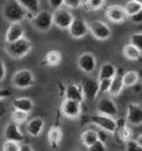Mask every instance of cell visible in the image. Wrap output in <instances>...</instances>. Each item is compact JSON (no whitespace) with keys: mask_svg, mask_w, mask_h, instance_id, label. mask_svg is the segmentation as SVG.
<instances>
[{"mask_svg":"<svg viewBox=\"0 0 142 151\" xmlns=\"http://www.w3.org/2000/svg\"><path fill=\"white\" fill-rule=\"evenodd\" d=\"M83 93H84V98L88 100H93L95 99L96 96L100 93V84H99V81L96 79H85L83 83Z\"/></svg>","mask_w":142,"mask_h":151,"instance_id":"obj_14","label":"cell"},{"mask_svg":"<svg viewBox=\"0 0 142 151\" xmlns=\"http://www.w3.org/2000/svg\"><path fill=\"white\" fill-rule=\"evenodd\" d=\"M122 53L130 61H137V60L141 58V53L142 52L140 51L138 48H136L133 45H131V43H127V45L123 46Z\"/></svg>","mask_w":142,"mask_h":151,"instance_id":"obj_26","label":"cell"},{"mask_svg":"<svg viewBox=\"0 0 142 151\" xmlns=\"http://www.w3.org/2000/svg\"><path fill=\"white\" fill-rule=\"evenodd\" d=\"M4 17L11 24H20L24 19H26L27 11L22 8L20 1H10L4 8Z\"/></svg>","mask_w":142,"mask_h":151,"instance_id":"obj_1","label":"cell"},{"mask_svg":"<svg viewBox=\"0 0 142 151\" xmlns=\"http://www.w3.org/2000/svg\"><path fill=\"white\" fill-rule=\"evenodd\" d=\"M24 26L21 24H11L10 26L6 30V34H5V41L6 43H11V42H15L17 40H21L24 37Z\"/></svg>","mask_w":142,"mask_h":151,"instance_id":"obj_17","label":"cell"},{"mask_svg":"<svg viewBox=\"0 0 142 151\" xmlns=\"http://www.w3.org/2000/svg\"><path fill=\"white\" fill-rule=\"evenodd\" d=\"M126 151H142V147L137 144L136 140H130L126 142Z\"/></svg>","mask_w":142,"mask_h":151,"instance_id":"obj_35","label":"cell"},{"mask_svg":"<svg viewBox=\"0 0 142 151\" xmlns=\"http://www.w3.org/2000/svg\"><path fill=\"white\" fill-rule=\"evenodd\" d=\"M43 128H45V120H43L42 118H34V119H31V120L27 123V125H26L27 133L31 136H34V137L40 136L41 133H42V130H43Z\"/></svg>","mask_w":142,"mask_h":151,"instance_id":"obj_19","label":"cell"},{"mask_svg":"<svg viewBox=\"0 0 142 151\" xmlns=\"http://www.w3.org/2000/svg\"><path fill=\"white\" fill-rule=\"evenodd\" d=\"M123 9H125L127 16L131 17L142 10V4H141L140 0H130V1H127L125 4Z\"/></svg>","mask_w":142,"mask_h":151,"instance_id":"obj_28","label":"cell"},{"mask_svg":"<svg viewBox=\"0 0 142 151\" xmlns=\"http://www.w3.org/2000/svg\"><path fill=\"white\" fill-rule=\"evenodd\" d=\"M31 47H32V45H31L30 40H27L26 37H22L21 40H17L11 43H6L5 50H6V53H8L10 57L22 58L31 51Z\"/></svg>","mask_w":142,"mask_h":151,"instance_id":"obj_2","label":"cell"},{"mask_svg":"<svg viewBox=\"0 0 142 151\" xmlns=\"http://www.w3.org/2000/svg\"><path fill=\"white\" fill-rule=\"evenodd\" d=\"M127 122L125 119H119L116 120V131H115V135L116 137L119 139L120 141H123V142H127L131 140V135H132V130L127 127Z\"/></svg>","mask_w":142,"mask_h":151,"instance_id":"obj_18","label":"cell"},{"mask_svg":"<svg viewBox=\"0 0 142 151\" xmlns=\"http://www.w3.org/2000/svg\"><path fill=\"white\" fill-rule=\"evenodd\" d=\"M105 14H106V17L109 20L114 24H121L128 17L125 9H123V6H120V5L109 6L106 11H105Z\"/></svg>","mask_w":142,"mask_h":151,"instance_id":"obj_12","label":"cell"},{"mask_svg":"<svg viewBox=\"0 0 142 151\" xmlns=\"http://www.w3.org/2000/svg\"><path fill=\"white\" fill-rule=\"evenodd\" d=\"M136 141H137V144H138V145L142 147V134L137 136V139H136Z\"/></svg>","mask_w":142,"mask_h":151,"instance_id":"obj_43","label":"cell"},{"mask_svg":"<svg viewBox=\"0 0 142 151\" xmlns=\"http://www.w3.org/2000/svg\"><path fill=\"white\" fill-rule=\"evenodd\" d=\"M89 151H106V145H105L104 141H98L96 144H94L91 147H89Z\"/></svg>","mask_w":142,"mask_h":151,"instance_id":"obj_37","label":"cell"},{"mask_svg":"<svg viewBox=\"0 0 142 151\" xmlns=\"http://www.w3.org/2000/svg\"><path fill=\"white\" fill-rule=\"evenodd\" d=\"M123 81H122V74H116L111 81V86L109 89V94L111 97H117L123 89Z\"/></svg>","mask_w":142,"mask_h":151,"instance_id":"obj_25","label":"cell"},{"mask_svg":"<svg viewBox=\"0 0 142 151\" xmlns=\"http://www.w3.org/2000/svg\"><path fill=\"white\" fill-rule=\"evenodd\" d=\"M20 151H34V149L31 147L30 145H27V144H24V145H21Z\"/></svg>","mask_w":142,"mask_h":151,"instance_id":"obj_42","label":"cell"},{"mask_svg":"<svg viewBox=\"0 0 142 151\" xmlns=\"http://www.w3.org/2000/svg\"><path fill=\"white\" fill-rule=\"evenodd\" d=\"M104 3V0H86V1H83V6L88 10H98L103 8Z\"/></svg>","mask_w":142,"mask_h":151,"instance_id":"obj_31","label":"cell"},{"mask_svg":"<svg viewBox=\"0 0 142 151\" xmlns=\"http://www.w3.org/2000/svg\"><path fill=\"white\" fill-rule=\"evenodd\" d=\"M62 114L69 119H77L82 113V103H78L76 100L66 99L62 104Z\"/></svg>","mask_w":142,"mask_h":151,"instance_id":"obj_10","label":"cell"},{"mask_svg":"<svg viewBox=\"0 0 142 151\" xmlns=\"http://www.w3.org/2000/svg\"><path fill=\"white\" fill-rule=\"evenodd\" d=\"M122 81L125 87H133L138 82V73L136 71H127L122 74Z\"/></svg>","mask_w":142,"mask_h":151,"instance_id":"obj_29","label":"cell"},{"mask_svg":"<svg viewBox=\"0 0 142 151\" xmlns=\"http://www.w3.org/2000/svg\"><path fill=\"white\" fill-rule=\"evenodd\" d=\"M88 25H89V32H91V35L94 36L95 39L100 40V41H105V40L110 39L111 30L105 22L95 20V21H91Z\"/></svg>","mask_w":142,"mask_h":151,"instance_id":"obj_6","label":"cell"},{"mask_svg":"<svg viewBox=\"0 0 142 151\" xmlns=\"http://www.w3.org/2000/svg\"><path fill=\"white\" fill-rule=\"evenodd\" d=\"M63 6L68 9H78L79 6H83L82 0H64Z\"/></svg>","mask_w":142,"mask_h":151,"instance_id":"obj_34","label":"cell"},{"mask_svg":"<svg viewBox=\"0 0 142 151\" xmlns=\"http://www.w3.org/2000/svg\"><path fill=\"white\" fill-rule=\"evenodd\" d=\"M32 25L40 31H48L49 29L52 27L53 25V17H52V14L48 12L47 10H43V11H40L37 14L34 20H32Z\"/></svg>","mask_w":142,"mask_h":151,"instance_id":"obj_7","label":"cell"},{"mask_svg":"<svg viewBox=\"0 0 142 151\" xmlns=\"http://www.w3.org/2000/svg\"><path fill=\"white\" fill-rule=\"evenodd\" d=\"M10 96V92L6 91V89H0V100H1L3 98H6Z\"/></svg>","mask_w":142,"mask_h":151,"instance_id":"obj_41","label":"cell"},{"mask_svg":"<svg viewBox=\"0 0 142 151\" xmlns=\"http://www.w3.org/2000/svg\"><path fill=\"white\" fill-rule=\"evenodd\" d=\"M90 122L96 125L98 128H100L101 130L106 131V133H111V134H115L116 131V120L114 118L108 116V115H104V114H94L90 116Z\"/></svg>","mask_w":142,"mask_h":151,"instance_id":"obj_4","label":"cell"},{"mask_svg":"<svg viewBox=\"0 0 142 151\" xmlns=\"http://www.w3.org/2000/svg\"><path fill=\"white\" fill-rule=\"evenodd\" d=\"M4 136L6 141H15V142H20L25 139V136L22 134V131L19 128V125L15 123H9L6 125L5 131H4Z\"/></svg>","mask_w":142,"mask_h":151,"instance_id":"obj_15","label":"cell"},{"mask_svg":"<svg viewBox=\"0 0 142 151\" xmlns=\"http://www.w3.org/2000/svg\"><path fill=\"white\" fill-rule=\"evenodd\" d=\"M66 99L68 100H76L78 103H82L84 99V93H83V87L78 83H71L68 84L64 92Z\"/></svg>","mask_w":142,"mask_h":151,"instance_id":"obj_16","label":"cell"},{"mask_svg":"<svg viewBox=\"0 0 142 151\" xmlns=\"http://www.w3.org/2000/svg\"><path fill=\"white\" fill-rule=\"evenodd\" d=\"M80 140H82L84 146H86L89 149L94 145V144H96L98 141H100V135H99V131H96L94 129H88L82 134Z\"/></svg>","mask_w":142,"mask_h":151,"instance_id":"obj_20","label":"cell"},{"mask_svg":"<svg viewBox=\"0 0 142 151\" xmlns=\"http://www.w3.org/2000/svg\"><path fill=\"white\" fill-rule=\"evenodd\" d=\"M78 67L85 73H93L96 68V58L90 52L82 53L78 57Z\"/></svg>","mask_w":142,"mask_h":151,"instance_id":"obj_9","label":"cell"},{"mask_svg":"<svg viewBox=\"0 0 142 151\" xmlns=\"http://www.w3.org/2000/svg\"><path fill=\"white\" fill-rule=\"evenodd\" d=\"M68 31H69V35L73 39H82V37L89 34V25L83 19L76 17Z\"/></svg>","mask_w":142,"mask_h":151,"instance_id":"obj_8","label":"cell"},{"mask_svg":"<svg viewBox=\"0 0 142 151\" xmlns=\"http://www.w3.org/2000/svg\"><path fill=\"white\" fill-rule=\"evenodd\" d=\"M126 122L131 125L142 124V106L136 103H130L126 110Z\"/></svg>","mask_w":142,"mask_h":151,"instance_id":"obj_13","label":"cell"},{"mask_svg":"<svg viewBox=\"0 0 142 151\" xmlns=\"http://www.w3.org/2000/svg\"><path fill=\"white\" fill-rule=\"evenodd\" d=\"M21 145L15 141H5L3 145V151H20Z\"/></svg>","mask_w":142,"mask_h":151,"instance_id":"obj_33","label":"cell"},{"mask_svg":"<svg viewBox=\"0 0 142 151\" xmlns=\"http://www.w3.org/2000/svg\"><path fill=\"white\" fill-rule=\"evenodd\" d=\"M63 3H64V0H49V5L54 9V11L63 8Z\"/></svg>","mask_w":142,"mask_h":151,"instance_id":"obj_38","label":"cell"},{"mask_svg":"<svg viewBox=\"0 0 142 151\" xmlns=\"http://www.w3.org/2000/svg\"><path fill=\"white\" fill-rule=\"evenodd\" d=\"M12 106L15 110H21L25 113H30L34 108V103L30 98L26 97H19L12 100Z\"/></svg>","mask_w":142,"mask_h":151,"instance_id":"obj_21","label":"cell"},{"mask_svg":"<svg viewBox=\"0 0 142 151\" xmlns=\"http://www.w3.org/2000/svg\"><path fill=\"white\" fill-rule=\"evenodd\" d=\"M20 4L29 14H32L36 16L40 12V1L39 0H20Z\"/></svg>","mask_w":142,"mask_h":151,"instance_id":"obj_27","label":"cell"},{"mask_svg":"<svg viewBox=\"0 0 142 151\" xmlns=\"http://www.w3.org/2000/svg\"><path fill=\"white\" fill-rule=\"evenodd\" d=\"M52 17H53V25H56L59 29H69L74 19H76L69 10L64 8L53 11Z\"/></svg>","mask_w":142,"mask_h":151,"instance_id":"obj_5","label":"cell"},{"mask_svg":"<svg viewBox=\"0 0 142 151\" xmlns=\"http://www.w3.org/2000/svg\"><path fill=\"white\" fill-rule=\"evenodd\" d=\"M11 119H12V123L15 124H22L25 122H27L29 119V113H25L21 110H14L11 114Z\"/></svg>","mask_w":142,"mask_h":151,"instance_id":"obj_30","label":"cell"},{"mask_svg":"<svg viewBox=\"0 0 142 151\" xmlns=\"http://www.w3.org/2000/svg\"><path fill=\"white\" fill-rule=\"evenodd\" d=\"M130 43L133 45L136 48H138L142 52V32H136V34L131 35V37H130Z\"/></svg>","mask_w":142,"mask_h":151,"instance_id":"obj_32","label":"cell"},{"mask_svg":"<svg viewBox=\"0 0 142 151\" xmlns=\"http://www.w3.org/2000/svg\"><path fill=\"white\" fill-rule=\"evenodd\" d=\"M130 19H131V21L135 22V24H141V22H142V10H141L140 12H137L136 15L131 16Z\"/></svg>","mask_w":142,"mask_h":151,"instance_id":"obj_39","label":"cell"},{"mask_svg":"<svg viewBox=\"0 0 142 151\" xmlns=\"http://www.w3.org/2000/svg\"><path fill=\"white\" fill-rule=\"evenodd\" d=\"M5 74H6V68H5V65L4 62L0 60V82H1L4 78H5Z\"/></svg>","mask_w":142,"mask_h":151,"instance_id":"obj_40","label":"cell"},{"mask_svg":"<svg viewBox=\"0 0 142 151\" xmlns=\"http://www.w3.org/2000/svg\"><path fill=\"white\" fill-rule=\"evenodd\" d=\"M62 129L59 127H52L48 131V135H47V139H48V144L52 149H57L59 146V142L62 140Z\"/></svg>","mask_w":142,"mask_h":151,"instance_id":"obj_22","label":"cell"},{"mask_svg":"<svg viewBox=\"0 0 142 151\" xmlns=\"http://www.w3.org/2000/svg\"><path fill=\"white\" fill-rule=\"evenodd\" d=\"M96 109L99 111V114H104V115H108L111 118H114L117 114V106H116L115 102L108 97H104L99 100Z\"/></svg>","mask_w":142,"mask_h":151,"instance_id":"obj_11","label":"cell"},{"mask_svg":"<svg viewBox=\"0 0 142 151\" xmlns=\"http://www.w3.org/2000/svg\"><path fill=\"white\" fill-rule=\"evenodd\" d=\"M35 82V76L30 70H19L12 76V84L20 89L30 88Z\"/></svg>","mask_w":142,"mask_h":151,"instance_id":"obj_3","label":"cell"},{"mask_svg":"<svg viewBox=\"0 0 142 151\" xmlns=\"http://www.w3.org/2000/svg\"><path fill=\"white\" fill-rule=\"evenodd\" d=\"M62 61V53L57 50H51L48 51L45 57H43V61H42V65L45 66H58Z\"/></svg>","mask_w":142,"mask_h":151,"instance_id":"obj_23","label":"cell"},{"mask_svg":"<svg viewBox=\"0 0 142 151\" xmlns=\"http://www.w3.org/2000/svg\"><path fill=\"white\" fill-rule=\"evenodd\" d=\"M117 74V70L113 63H105L99 71V81L103 79H113Z\"/></svg>","mask_w":142,"mask_h":151,"instance_id":"obj_24","label":"cell"},{"mask_svg":"<svg viewBox=\"0 0 142 151\" xmlns=\"http://www.w3.org/2000/svg\"><path fill=\"white\" fill-rule=\"evenodd\" d=\"M111 81H113V79H103V81H99V84H100V92L101 93H105V92L109 93L110 86H111Z\"/></svg>","mask_w":142,"mask_h":151,"instance_id":"obj_36","label":"cell"}]
</instances>
